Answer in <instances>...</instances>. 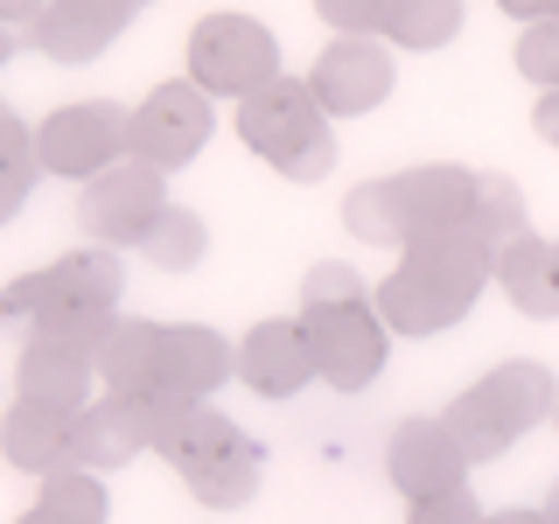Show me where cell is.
<instances>
[{
	"instance_id": "52a82bcc",
	"label": "cell",
	"mask_w": 559,
	"mask_h": 524,
	"mask_svg": "<svg viewBox=\"0 0 559 524\" xmlns=\"http://www.w3.org/2000/svg\"><path fill=\"white\" fill-rule=\"evenodd\" d=\"M280 78V35L252 14H203L189 28V84L210 98H252Z\"/></svg>"
},
{
	"instance_id": "e575fe53",
	"label": "cell",
	"mask_w": 559,
	"mask_h": 524,
	"mask_svg": "<svg viewBox=\"0 0 559 524\" xmlns=\"http://www.w3.org/2000/svg\"><path fill=\"white\" fill-rule=\"evenodd\" d=\"M538 511H546V524H559V476H552V489H546V503H538Z\"/></svg>"
},
{
	"instance_id": "e0dca14e",
	"label": "cell",
	"mask_w": 559,
	"mask_h": 524,
	"mask_svg": "<svg viewBox=\"0 0 559 524\" xmlns=\"http://www.w3.org/2000/svg\"><path fill=\"white\" fill-rule=\"evenodd\" d=\"M238 378L252 384L259 398H294L301 384L314 378V349L301 336V322L294 314H273V322H259V329H245V343H238Z\"/></svg>"
},
{
	"instance_id": "2e32d148",
	"label": "cell",
	"mask_w": 559,
	"mask_h": 524,
	"mask_svg": "<svg viewBox=\"0 0 559 524\" xmlns=\"http://www.w3.org/2000/svg\"><path fill=\"white\" fill-rule=\"evenodd\" d=\"M133 454H147V398L105 392L70 419V468L105 476V468H127Z\"/></svg>"
},
{
	"instance_id": "d4e9b609",
	"label": "cell",
	"mask_w": 559,
	"mask_h": 524,
	"mask_svg": "<svg viewBox=\"0 0 559 524\" xmlns=\"http://www.w3.org/2000/svg\"><path fill=\"white\" fill-rule=\"evenodd\" d=\"M35 175H43V168H35V127H22V112L0 98V224L28 203Z\"/></svg>"
},
{
	"instance_id": "4316f807",
	"label": "cell",
	"mask_w": 559,
	"mask_h": 524,
	"mask_svg": "<svg viewBox=\"0 0 559 524\" xmlns=\"http://www.w3.org/2000/svg\"><path fill=\"white\" fill-rule=\"evenodd\" d=\"M468 231L489 238V245L524 238V189L511 182V175H483V182H476V210H468Z\"/></svg>"
},
{
	"instance_id": "3957f363",
	"label": "cell",
	"mask_w": 559,
	"mask_h": 524,
	"mask_svg": "<svg viewBox=\"0 0 559 524\" xmlns=\"http://www.w3.org/2000/svg\"><path fill=\"white\" fill-rule=\"evenodd\" d=\"M301 336L314 349V378L336 384V392H364L384 371V349H392V329L371 301V287L357 279V266L343 259H322L301 279Z\"/></svg>"
},
{
	"instance_id": "d590c367",
	"label": "cell",
	"mask_w": 559,
	"mask_h": 524,
	"mask_svg": "<svg viewBox=\"0 0 559 524\" xmlns=\"http://www.w3.org/2000/svg\"><path fill=\"white\" fill-rule=\"evenodd\" d=\"M14 57V28H0V63H8Z\"/></svg>"
},
{
	"instance_id": "d6986e66",
	"label": "cell",
	"mask_w": 559,
	"mask_h": 524,
	"mask_svg": "<svg viewBox=\"0 0 559 524\" xmlns=\"http://www.w3.org/2000/svg\"><path fill=\"white\" fill-rule=\"evenodd\" d=\"M497 287L532 322H559V238H511L497 245Z\"/></svg>"
},
{
	"instance_id": "f1b7e54d",
	"label": "cell",
	"mask_w": 559,
	"mask_h": 524,
	"mask_svg": "<svg viewBox=\"0 0 559 524\" xmlns=\"http://www.w3.org/2000/svg\"><path fill=\"white\" fill-rule=\"evenodd\" d=\"M314 14H322L336 35H378L384 0H314Z\"/></svg>"
},
{
	"instance_id": "f546056e",
	"label": "cell",
	"mask_w": 559,
	"mask_h": 524,
	"mask_svg": "<svg viewBox=\"0 0 559 524\" xmlns=\"http://www.w3.org/2000/svg\"><path fill=\"white\" fill-rule=\"evenodd\" d=\"M489 511H476V497L468 489H454V497H433V503H413L406 524H483Z\"/></svg>"
},
{
	"instance_id": "7c38bea8",
	"label": "cell",
	"mask_w": 559,
	"mask_h": 524,
	"mask_svg": "<svg viewBox=\"0 0 559 524\" xmlns=\"http://www.w3.org/2000/svg\"><path fill=\"white\" fill-rule=\"evenodd\" d=\"M392 84H399V63H392L384 43H371V35H336V43L314 57V70H308V92L322 98L329 119L378 112V105L392 98Z\"/></svg>"
},
{
	"instance_id": "603a6c76",
	"label": "cell",
	"mask_w": 559,
	"mask_h": 524,
	"mask_svg": "<svg viewBox=\"0 0 559 524\" xmlns=\"http://www.w3.org/2000/svg\"><path fill=\"white\" fill-rule=\"evenodd\" d=\"M14 524H105V476H92V468H57V476H43V497Z\"/></svg>"
},
{
	"instance_id": "7a4b0ae2",
	"label": "cell",
	"mask_w": 559,
	"mask_h": 524,
	"mask_svg": "<svg viewBox=\"0 0 559 524\" xmlns=\"http://www.w3.org/2000/svg\"><path fill=\"white\" fill-rule=\"evenodd\" d=\"M489 279H497V245L462 224V231L413 238L406 252H399V266L378 279L371 301H378L392 336H441V329H454L476 308V294Z\"/></svg>"
},
{
	"instance_id": "836d02e7",
	"label": "cell",
	"mask_w": 559,
	"mask_h": 524,
	"mask_svg": "<svg viewBox=\"0 0 559 524\" xmlns=\"http://www.w3.org/2000/svg\"><path fill=\"white\" fill-rule=\"evenodd\" d=\"M483 524H546V511H524V503H503V511H489Z\"/></svg>"
},
{
	"instance_id": "8992f818",
	"label": "cell",
	"mask_w": 559,
	"mask_h": 524,
	"mask_svg": "<svg viewBox=\"0 0 559 524\" xmlns=\"http://www.w3.org/2000/svg\"><path fill=\"white\" fill-rule=\"evenodd\" d=\"M238 140L259 162H273L287 182H322V175H336V119L322 112V98L308 92V78H287V70L238 105Z\"/></svg>"
},
{
	"instance_id": "8d00e7d4",
	"label": "cell",
	"mask_w": 559,
	"mask_h": 524,
	"mask_svg": "<svg viewBox=\"0 0 559 524\" xmlns=\"http://www.w3.org/2000/svg\"><path fill=\"white\" fill-rule=\"evenodd\" d=\"M552 427H559V398H552Z\"/></svg>"
},
{
	"instance_id": "cb8c5ba5",
	"label": "cell",
	"mask_w": 559,
	"mask_h": 524,
	"mask_svg": "<svg viewBox=\"0 0 559 524\" xmlns=\"http://www.w3.org/2000/svg\"><path fill=\"white\" fill-rule=\"evenodd\" d=\"M378 35H392L399 49H448L462 35V0H384Z\"/></svg>"
},
{
	"instance_id": "4dcf8cb0",
	"label": "cell",
	"mask_w": 559,
	"mask_h": 524,
	"mask_svg": "<svg viewBox=\"0 0 559 524\" xmlns=\"http://www.w3.org/2000/svg\"><path fill=\"white\" fill-rule=\"evenodd\" d=\"M532 127H538V140H546V147H559V92H538Z\"/></svg>"
},
{
	"instance_id": "1f68e13d",
	"label": "cell",
	"mask_w": 559,
	"mask_h": 524,
	"mask_svg": "<svg viewBox=\"0 0 559 524\" xmlns=\"http://www.w3.org/2000/svg\"><path fill=\"white\" fill-rule=\"evenodd\" d=\"M503 14H518V22H559V0H497Z\"/></svg>"
},
{
	"instance_id": "4fadbf2b",
	"label": "cell",
	"mask_w": 559,
	"mask_h": 524,
	"mask_svg": "<svg viewBox=\"0 0 559 524\" xmlns=\"http://www.w3.org/2000/svg\"><path fill=\"white\" fill-rule=\"evenodd\" d=\"M224 378H238V343H224L203 322H162L154 398H210Z\"/></svg>"
},
{
	"instance_id": "6da1fadb",
	"label": "cell",
	"mask_w": 559,
	"mask_h": 524,
	"mask_svg": "<svg viewBox=\"0 0 559 524\" xmlns=\"http://www.w3.org/2000/svg\"><path fill=\"white\" fill-rule=\"evenodd\" d=\"M127 294V266L119 252H70L57 266H35L22 279L0 287V336L22 343H63V349H92L112 336V301Z\"/></svg>"
},
{
	"instance_id": "5b68a950",
	"label": "cell",
	"mask_w": 559,
	"mask_h": 524,
	"mask_svg": "<svg viewBox=\"0 0 559 524\" xmlns=\"http://www.w3.org/2000/svg\"><path fill=\"white\" fill-rule=\"evenodd\" d=\"M552 398H559V378L546 364L511 357V364H497V371H483L468 392H454L441 419H448L454 441H462L468 462H497V454H511L538 419H552Z\"/></svg>"
},
{
	"instance_id": "ac0fdd59",
	"label": "cell",
	"mask_w": 559,
	"mask_h": 524,
	"mask_svg": "<svg viewBox=\"0 0 559 524\" xmlns=\"http://www.w3.org/2000/svg\"><path fill=\"white\" fill-rule=\"evenodd\" d=\"M92 378H98L92 349L22 343V357H14V398L49 406V413H84V406H92Z\"/></svg>"
},
{
	"instance_id": "ffe728a7",
	"label": "cell",
	"mask_w": 559,
	"mask_h": 524,
	"mask_svg": "<svg viewBox=\"0 0 559 524\" xmlns=\"http://www.w3.org/2000/svg\"><path fill=\"white\" fill-rule=\"evenodd\" d=\"M70 419L78 413H49V406L14 398V413H0V454H8V468H22V476L70 468Z\"/></svg>"
},
{
	"instance_id": "9a60e30c",
	"label": "cell",
	"mask_w": 559,
	"mask_h": 524,
	"mask_svg": "<svg viewBox=\"0 0 559 524\" xmlns=\"http://www.w3.org/2000/svg\"><path fill=\"white\" fill-rule=\"evenodd\" d=\"M231 441H245V427H231L210 398H147V448L168 468H203L210 454H224Z\"/></svg>"
},
{
	"instance_id": "44dd1931",
	"label": "cell",
	"mask_w": 559,
	"mask_h": 524,
	"mask_svg": "<svg viewBox=\"0 0 559 524\" xmlns=\"http://www.w3.org/2000/svg\"><path fill=\"white\" fill-rule=\"evenodd\" d=\"M154 364H162V322H112V336L98 343V378L105 392H127V398H154Z\"/></svg>"
},
{
	"instance_id": "5bb4252c",
	"label": "cell",
	"mask_w": 559,
	"mask_h": 524,
	"mask_svg": "<svg viewBox=\"0 0 559 524\" xmlns=\"http://www.w3.org/2000/svg\"><path fill=\"white\" fill-rule=\"evenodd\" d=\"M127 22H133V0H49L43 22L28 28V43L49 63H92L127 35Z\"/></svg>"
},
{
	"instance_id": "83f0119b",
	"label": "cell",
	"mask_w": 559,
	"mask_h": 524,
	"mask_svg": "<svg viewBox=\"0 0 559 524\" xmlns=\"http://www.w3.org/2000/svg\"><path fill=\"white\" fill-rule=\"evenodd\" d=\"M518 78H532L538 92H559V22H524V35H518Z\"/></svg>"
},
{
	"instance_id": "30bf717a",
	"label": "cell",
	"mask_w": 559,
	"mask_h": 524,
	"mask_svg": "<svg viewBox=\"0 0 559 524\" xmlns=\"http://www.w3.org/2000/svg\"><path fill=\"white\" fill-rule=\"evenodd\" d=\"M210 133H217L210 92H197V84H154V92L127 112V162H147L162 175L189 168Z\"/></svg>"
},
{
	"instance_id": "7402d4cb",
	"label": "cell",
	"mask_w": 559,
	"mask_h": 524,
	"mask_svg": "<svg viewBox=\"0 0 559 524\" xmlns=\"http://www.w3.org/2000/svg\"><path fill=\"white\" fill-rule=\"evenodd\" d=\"M259 476H266V448L245 433V441H231L224 454H210L203 468H189V497L210 503V511H238V503H252L259 497Z\"/></svg>"
},
{
	"instance_id": "d6a6232c",
	"label": "cell",
	"mask_w": 559,
	"mask_h": 524,
	"mask_svg": "<svg viewBox=\"0 0 559 524\" xmlns=\"http://www.w3.org/2000/svg\"><path fill=\"white\" fill-rule=\"evenodd\" d=\"M43 8H49V0H0V28H14V22H43Z\"/></svg>"
},
{
	"instance_id": "277c9868",
	"label": "cell",
	"mask_w": 559,
	"mask_h": 524,
	"mask_svg": "<svg viewBox=\"0 0 559 524\" xmlns=\"http://www.w3.org/2000/svg\"><path fill=\"white\" fill-rule=\"evenodd\" d=\"M476 168H454V162H427V168H399L378 175V182L349 189L343 196V224L357 245H384V252H406L413 238L433 231H462L468 210H476Z\"/></svg>"
},
{
	"instance_id": "ba28073f",
	"label": "cell",
	"mask_w": 559,
	"mask_h": 524,
	"mask_svg": "<svg viewBox=\"0 0 559 524\" xmlns=\"http://www.w3.org/2000/svg\"><path fill=\"white\" fill-rule=\"evenodd\" d=\"M119 154H127V105L112 98L57 105L35 127V168L63 175V182H98L105 168H119Z\"/></svg>"
},
{
	"instance_id": "8fae6325",
	"label": "cell",
	"mask_w": 559,
	"mask_h": 524,
	"mask_svg": "<svg viewBox=\"0 0 559 524\" xmlns=\"http://www.w3.org/2000/svg\"><path fill=\"white\" fill-rule=\"evenodd\" d=\"M468 454L462 441L448 433V419H399L392 441H384V476L406 503H433V497H454V489H468Z\"/></svg>"
},
{
	"instance_id": "74e56055",
	"label": "cell",
	"mask_w": 559,
	"mask_h": 524,
	"mask_svg": "<svg viewBox=\"0 0 559 524\" xmlns=\"http://www.w3.org/2000/svg\"><path fill=\"white\" fill-rule=\"evenodd\" d=\"M133 8H147V0H133Z\"/></svg>"
},
{
	"instance_id": "9c48e42d",
	"label": "cell",
	"mask_w": 559,
	"mask_h": 524,
	"mask_svg": "<svg viewBox=\"0 0 559 524\" xmlns=\"http://www.w3.org/2000/svg\"><path fill=\"white\" fill-rule=\"evenodd\" d=\"M168 210V182H162V168H147V162H119V168H105L98 182H84V196H78V224H84V238L98 245V252H140L154 231V217Z\"/></svg>"
},
{
	"instance_id": "484cf974",
	"label": "cell",
	"mask_w": 559,
	"mask_h": 524,
	"mask_svg": "<svg viewBox=\"0 0 559 524\" xmlns=\"http://www.w3.org/2000/svg\"><path fill=\"white\" fill-rule=\"evenodd\" d=\"M147 266H162V273H189V266H203V252H210V231H203V217L197 210H182V203H168L162 217H154V231H147Z\"/></svg>"
}]
</instances>
